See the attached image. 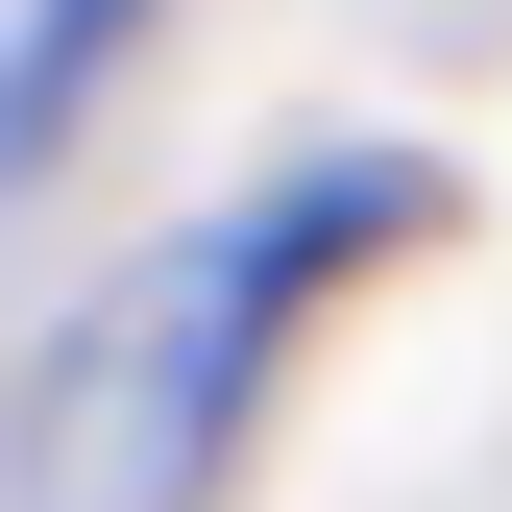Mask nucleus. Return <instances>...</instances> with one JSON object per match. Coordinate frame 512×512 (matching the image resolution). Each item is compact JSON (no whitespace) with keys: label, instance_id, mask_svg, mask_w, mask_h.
I'll return each mask as SVG.
<instances>
[{"label":"nucleus","instance_id":"obj_2","mask_svg":"<svg viewBox=\"0 0 512 512\" xmlns=\"http://www.w3.org/2000/svg\"><path fill=\"white\" fill-rule=\"evenodd\" d=\"M122 25H147V0H25V25H0V171L98 98V49H122Z\"/></svg>","mask_w":512,"mask_h":512},{"label":"nucleus","instance_id":"obj_1","mask_svg":"<svg viewBox=\"0 0 512 512\" xmlns=\"http://www.w3.org/2000/svg\"><path fill=\"white\" fill-rule=\"evenodd\" d=\"M366 220H391V171H317V196H244L196 244H147V269L25 366V512H196L220 439H244V391H269V342H293V293L342 269Z\"/></svg>","mask_w":512,"mask_h":512}]
</instances>
